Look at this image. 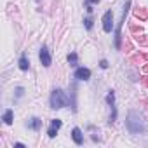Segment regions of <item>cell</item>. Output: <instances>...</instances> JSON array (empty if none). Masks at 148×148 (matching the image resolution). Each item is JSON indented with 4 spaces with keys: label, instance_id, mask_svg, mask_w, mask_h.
<instances>
[{
    "label": "cell",
    "instance_id": "6da1fadb",
    "mask_svg": "<svg viewBox=\"0 0 148 148\" xmlns=\"http://www.w3.org/2000/svg\"><path fill=\"white\" fill-rule=\"evenodd\" d=\"M125 129L138 136V134H145L146 131V122H145V117L139 113V112H129L127 117H125Z\"/></svg>",
    "mask_w": 148,
    "mask_h": 148
},
{
    "label": "cell",
    "instance_id": "7a4b0ae2",
    "mask_svg": "<svg viewBox=\"0 0 148 148\" xmlns=\"http://www.w3.org/2000/svg\"><path fill=\"white\" fill-rule=\"evenodd\" d=\"M49 103H51V108H54V110H61V108L68 106V98H66L64 91H61V89H54L52 94H51Z\"/></svg>",
    "mask_w": 148,
    "mask_h": 148
},
{
    "label": "cell",
    "instance_id": "3957f363",
    "mask_svg": "<svg viewBox=\"0 0 148 148\" xmlns=\"http://www.w3.org/2000/svg\"><path fill=\"white\" fill-rule=\"evenodd\" d=\"M129 9H131V0H125V5H124V9H122V16H120V21H119V26H117V32H115V47L117 49H120V42H122V23L125 21V16H127V12H129Z\"/></svg>",
    "mask_w": 148,
    "mask_h": 148
},
{
    "label": "cell",
    "instance_id": "277c9868",
    "mask_svg": "<svg viewBox=\"0 0 148 148\" xmlns=\"http://www.w3.org/2000/svg\"><path fill=\"white\" fill-rule=\"evenodd\" d=\"M38 58H40V63H42L45 68H49V66H51L52 59H51V52H49V47H47V45H42V47H40Z\"/></svg>",
    "mask_w": 148,
    "mask_h": 148
},
{
    "label": "cell",
    "instance_id": "5b68a950",
    "mask_svg": "<svg viewBox=\"0 0 148 148\" xmlns=\"http://www.w3.org/2000/svg\"><path fill=\"white\" fill-rule=\"evenodd\" d=\"M103 30L106 33H112V30H113V12L112 11H106L103 14Z\"/></svg>",
    "mask_w": 148,
    "mask_h": 148
},
{
    "label": "cell",
    "instance_id": "8992f818",
    "mask_svg": "<svg viewBox=\"0 0 148 148\" xmlns=\"http://www.w3.org/2000/svg\"><path fill=\"white\" fill-rule=\"evenodd\" d=\"M73 77H75L77 80H89L91 79V70L89 68H84V66H80V68H77L75 70V73H73Z\"/></svg>",
    "mask_w": 148,
    "mask_h": 148
},
{
    "label": "cell",
    "instance_id": "52a82bcc",
    "mask_svg": "<svg viewBox=\"0 0 148 148\" xmlns=\"http://www.w3.org/2000/svg\"><path fill=\"white\" fill-rule=\"evenodd\" d=\"M59 127H61V120H59V119L51 120V127L47 129V136H49V138H56V134H58Z\"/></svg>",
    "mask_w": 148,
    "mask_h": 148
},
{
    "label": "cell",
    "instance_id": "ba28073f",
    "mask_svg": "<svg viewBox=\"0 0 148 148\" xmlns=\"http://www.w3.org/2000/svg\"><path fill=\"white\" fill-rule=\"evenodd\" d=\"M71 138H73V141H75L77 145H82L84 143V134H82V131L79 127H73L71 129Z\"/></svg>",
    "mask_w": 148,
    "mask_h": 148
},
{
    "label": "cell",
    "instance_id": "9c48e42d",
    "mask_svg": "<svg viewBox=\"0 0 148 148\" xmlns=\"http://www.w3.org/2000/svg\"><path fill=\"white\" fill-rule=\"evenodd\" d=\"M28 129H32V131H38L40 127H42V120L38 119V117H33V119H30L28 120Z\"/></svg>",
    "mask_w": 148,
    "mask_h": 148
},
{
    "label": "cell",
    "instance_id": "30bf717a",
    "mask_svg": "<svg viewBox=\"0 0 148 148\" xmlns=\"http://www.w3.org/2000/svg\"><path fill=\"white\" fill-rule=\"evenodd\" d=\"M19 68H21L23 71H26V70L30 68V61H28L26 54H21V58H19Z\"/></svg>",
    "mask_w": 148,
    "mask_h": 148
},
{
    "label": "cell",
    "instance_id": "8fae6325",
    "mask_svg": "<svg viewBox=\"0 0 148 148\" xmlns=\"http://www.w3.org/2000/svg\"><path fill=\"white\" fill-rule=\"evenodd\" d=\"M12 119H14V113H12V110H5V112H4V117H2V120H4L7 125H11V124H12Z\"/></svg>",
    "mask_w": 148,
    "mask_h": 148
},
{
    "label": "cell",
    "instance_id": "7c38bea8",
    "mask_svg": "<svg viewBox=\"0 0 148 148\" xmlns=\"http://www.w3.org/2000/svg\"><path fill=\"white\" fill-rule=\"evenodd\" d=\"M77 61H79L77 52H70V54H68V63H70V66H77Z\"/></svg>",
    "mask_w": 148,
    "mask_h": 148
},
{
    "label": "cell",
    "instance_id": "4fadbf2b",
    "mask_svg": "<svg viewBox=\"0 0 148 148\" xmlns=\"http://www.w3.org/2000/svg\"><path fill=\"white\" fill-rule=\"evenodd\" d=\"M92 4H99V0H86V9H87L89 14L94 11V9H92Z\"/></svg>",
    "mask_w": 148,
    "mask_h": 148
},
{
    "label": "cell",
    "instance_id": "5bb4252c",
    "mask_svg": "<svg viewBox=\"0 0 148 148\" xmlns=\"http://www.w3.org/2000/svg\"><path fill=\"white\" fill-rule=\"evenodd\" d=\"M106 103L112 106V105H115V92L113 91H110L108 94H106Z\"/></svg>",
    "mask_w": 148,
    "mask_h": 148
},
{
    "label": "cell",
    "instance_id": "9a60e30c",
    "mask_svg": "<svg viewBox=\"0 0 148 148\" xmlns=\"http://www.w3.org/2000/svg\"><path fill=\"white\" fill-rule=\"evenodd\" d=\"M110 108H112V113H110V124H113V122L117 120V108H115V105H112Z\"/></svg>",
    "mask_w": 148,
    "mask_h": 148
},
{
    "label": "cell",
    "instance_id": "2e32d148",
    "mask_svg": "<svg viewBox=\"0 0 148 148\" xmlns=\"http://www.w3.org/2000/svg\"><path fill=\"white\" fill-rule=\"evenodd\" d=\"M84 26H86V30H92V18H86L84 19Z\"/></svg>",
    "mask_w": 148,
    "mask_h": 148
},
{
    "label": "cell",
    "instance_id": "e0dca14e",
    "mask_svg": "<svg viewBox=\"0 0 148 148\" xmlns=\"http://www.w3.org/2000/svg\"><path fill=\"white\" fill-rule=\"evenodd\" d=\"M99 66H101L103 70H106V68H108V61H106V59H101V61H99Z\"/></svg>",
    "mask_w": 148,
    "mask_h": 148
},
{
    "label": "cell",
    "instance_id": "ac0fdd59",
    "mask_svg": "<svg viewBox=\"0 0 148 148\" xmlns=\"http://www.w3.org/2000/svg\"><path fill=\"white\" fill-rule=\"evenodd\" d=\"M23 92H25V89H23V87H18V89H16V96H18V98H21V96H23Z\"/></svg>",
    "mask_w": 148,
    "mask_h": 148
},
{
    "label": "cell",
    "instance_id": "d6986e66",
    "mask_svg": "<svg viewBox=\"0 0 148 148\" xmlns=\"http://www.w3.org/2000/svg\"><path fill=\"white\" fill-rule=\"evenodd\" d=\"M14 146H16V148H25V145H23V143H16Z\"/></svg>",
    "mask_w": 148,
    "mask_h": 148
}]
</instances>
